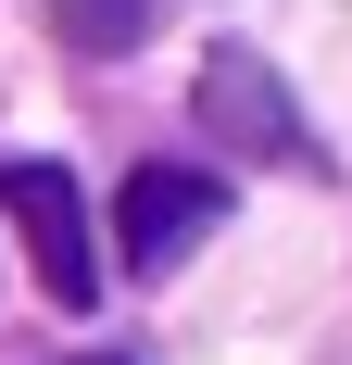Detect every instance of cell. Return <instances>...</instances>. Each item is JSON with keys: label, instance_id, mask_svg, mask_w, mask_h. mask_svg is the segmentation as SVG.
Returning a JSON list of instances; mask_svg holds the SVG:
<instances>
[{"label": "cell", "instance_id": "5", "mask_svg": "<svg viewBox=\"0 0 352 365\" xmlns=\"http://www.w3.org/2000/svg\"><path fill=\"white\" fill-rule=\"evenodd\" d=\"M88 365H113V353H88Z\"/></svg>", "mask_w": 352, "mask_h": 365}, {"label": "cell", "instance_id": "2", "mask_svg": "<svg viewBox=\"0 0 352 365\" xmlns=\"http://www.w3.org/2000/svg\"><path fill=\"white\" fill-rule=\"evenodd\" d=\"M227 227V177H202V164H139L126 177V202H113V240H126V264H189Z\"/></svg>", "mask_w": 352, "mask_h": 365}, {"label": "cell", "instance_id": "3", "mask_svg": "<svg viewBox=\"0 0 352 365\" xmlns=\"http://www.w3.org/2000/svg\"><path fill=\"white\" fill-rule=\"evenodd\" d=\"M202 126H214V139H239V151H277V164H315V126H302V101H289L264 63H252L239 38L202 63Z\"/></svg>", "mask_w": 352, "mask_h": 365}, {"label": "cell", "instance_id": "1", "mask_svg": "<svg viewBox=\"0 0 352 365\" xmlns=\"http://www.w3.org/2000/svg\"><path fill=\"white\" fill-rule=\"evenodd\" d=\"M0 215L26 227V252H38V277H51L63 315L101 302V240H88V202H76L63 164H0Z\"/></svg>", "mask_w": 352, "mask_h": 365}, {"label": "cell", "instance_id": "4", "mask_svg": "<svg viewBox=\"0 0 352 365\" xmlns=\"http://www.w3.org/2000/svg\"><path fill=\"white\" fill-rule=\"evenodd\" d=\"M38 13H51V38L88 51V63H126V51L151 38V0H38Z\"/></svg>", "mask_w": 352, "mask_h": 365}]
</instances>
